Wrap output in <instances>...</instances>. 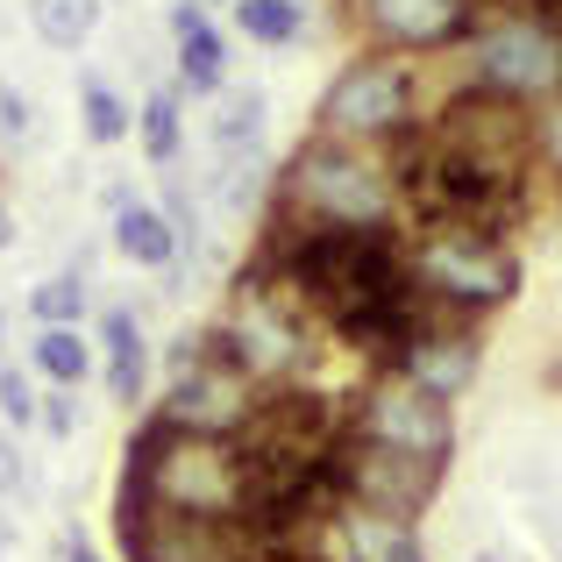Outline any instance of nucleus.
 <instances>
[{"instance_id":"1","label":"nucleus","mask_w":562,"mask_h":562,"mask_svg":"<svg viewBox=\"0 0 562 562\" xmlns=\"http://www.w3.org/2000/svg\"><path fill=\"white\" fill-rule=\"evenodd\" d=\"M271 214L278 221H321V228H406L392 150L306 136L271 179Z\"/></svg>"},{"instance_id":"2","label":"nucleus","mask_w":562,"mask_h":562,"mask_svg":"<svg viewBox=\"0 0 562 562\" xmlns=\"http://www.w3.org/2000/svg\"><path fill=\"white\" fill-rule=\"evenodd\" d=\"M122 484L143 492L150 506L179 513V520H206V527H243L249 506V463L243 441H214V435H179L165 420H143L128 441Z\"/></svg>"},{"instance_id":"3","label":"nucleus","mask_w":562,"mask_h":562,"mask_svg":"<svg viewBox=\"0 0 562 562\" xmlns=\"http://www.w3.org/2000/svg\"><path fill=\"white\" fill-rule=\"evenodd\" d=\"M398 249H406V278L435 314L456 321H484L498 306L520 300V249L513 235H477V228H441V221H406L398 228Z\"/></svg>"},{"instance_id":"4","label":"nucleus","mask_w":562,"mask_h":562,"mask_svg":"<svg viewBox=\"0 0 562 562\" xmlns=\"http://www.w3.org/2000/svg\"><path fill=\"white\" fill-rule=\"evenodd\" d=\"M228 363L263 392H285V384H306L321 371V328L300 300H292L278 278H263L257 263H243L228 285V306L214 321Z\"/></svg>"},{"instance_id":"5","label":"nucleus","mask_w":562,"mask_h":562,"mask_svg":"<svg viewBox=\"0 0 562 562\" xmlns=\"http://www.w3.org/2000/svg\"><path fill=\"white\" fill-rule=\"evenodd\" d=\"M263 413V384H249L228 363L214 321L186 328L165 342V384H157V413L150 420L179 427V435H214V441H243L249 420Z\"/></svg>"},{"instance_id":"6","label":"nucleus","mask_w":562,"mask_h":562,"mask_svg":"<svg viewBox=\"0 0 562 562\" xmlns=\"http://www.w3.org/2000/svg\"><path fill=\"white\" fill-rule=\"evenodd\" d=\"M420 122H427V108H420V71H413V57L363 50V43L314 100V136L363 143V150H398Z\"/></svg>"},{"instance_id":"7","label":"nucleus","mask_w":562,"mask_h":562,"mask_svg":"<svg viewBox=\"0 0 562 562\" xmlns=\"http://www.w3.org/2000/svg\"><path fill=\"white\" fill-rule=\"evenodd\" d=\"M463 79L492 86L520 108H541L549 93H562V36L541 14H527L520 0H498L463 36Z\"/></svg>"},{"instance_id":"8","label":"nucleus","mask_w":562,"mask_h":562,"mask_svg":"<svg viewBox=\"0 0 562 562\" xmlns=\"http://www.w3.org/2000/svg\"><path fill=\"white\" fill-rule=\"evenodd\" d=\"M342 435L371 441V449L449 463L456 456V406L435 398V392H420V384L398 378V371H371L357 392L342 398Z\"/></svg>"},{"instance_id":"9","label":"nucleus","mask_w":562,"mask_h":562,"mask_svg":"<svg viewBox=\"0 0 562 562\" xmlns=\"http://www.w3.org/2000/svg\"><path fill=\"white\" fill-rule=\"evenodd\" d=\"M114 541L122 562H249L257 541L243 527H206V520H179V513L150 506L143 492H114Z\"/></svg>"},{"instance_id":"10","label":"nucleus","mask_w":562,"mask_h":562,"mask_svg":"<svg viewBox=\"0 0 562 562\" xmlns=\"http://www.w3.org/2000/svg\"><path fill=\"white\" fill-rule=\"evenodd\" d=\"M484 8H492V0H342V14H349L363 50H392V57L463 50V36L477 29Z\"/></svg>"},{"instance_id":"11","label":"nucleus","mask_w":562,"mask_h":562,"mask_svg":"<svg viewBox=\"0 0 562 562\" xmlns=\"http://www.w3.org/2000/svg\"><path fill=\"white\" fill-rule=\"evenodd\" d=\"M335 477H342V498L378 513H398V520H420L441 498V477L449 463H427V456H398V449H371V441L342 435L335 441Z\"/></svg>"},{"instance_id":"12","label":"nucleus","mask_w":562,"mask_h":562,"mask_svg":"<svg viewBox=\"0 0 562 562\" xmlns=\"http://www.w3.org/2000/svg\"><path fill=\"white\" fill-rule=\"evenodd\" d=\"M384 371H398V378H413L420 392H435V398H463L470 384H477L484 371V342H477V321H456V314H435L427 306L420 314V328L406 335V349H398Z\"/></svg>"},{"instance_id":"13","label":"nucleus","mask_w":562,"mask_h":562,"mask_svg":"<svg viewBox=\"0 0 562 562\" xmlns=\"http://www.w3.org/2000/svg\"><path fill=\"white\" fill-rule=\"evenodd\" d=\"M306 549H321L328 562H427L420 520L357 506V498H335V506L321 513V527L306 535Z\"/></svg>"},{"instance_id":"14","label":"nucleus","mask_w":562,"mask_h":562,"mask_svg":"<svg viewBox=\"0 0 562 562\" xmlns=\"http://www.w3.org/2000/svg\"><path fill=\"white\" fill-rule=\"evenodd\" d=\"M271 143H243V150H206V171H200V206L206 214H228L243 228H257L271 214Z\"/></svg>"},{"instance_id":"15","label":"nucleus","mask_w":562,"mask_h":562,"mask_svg":"<svg viewBox=\"0 0 562 562\" xmlns=\"http://www.w3.org/2000/svg\"><path fill=\"white\" fill-rule=\"evenodd\" d=\"M157 384V342L136 306H100V392L136 413Z\"/></svg>"},{"instance_id":"16","label":"nucleus","mask_w":562,"mask_h":562,"mask_svg":"<svg viewBox=\"0 0 562 562\" xmlns=\"http://www.w3.org/2000/svg\"><path fill=\"white\" fill-rule=\"evenodd\" d=\"M108 243H114V257H122V263H136V271H150V278H165L171 263L186 257L179 228L165 221V206H157V200H128L122 214H108Z\"/></svg>"},{"instance_id":"17","label":"nucleus","mask_w":562,"mask_h":562,"mask_svg":"<svg viewBox=\"0 0 562 562\" xmlns=\"http://www.w3.org/2000/svg\"><path fill=\"white\" fill-rule=\"evenodd\" d=\"M93 342H86V328H36V342H29V378H43V392H79L86 378H93Z\"/></svg>"},{"instance_id":"18","label":"nucleus","mask_w":562,"mask_h":562,"mask_svg":"<svg viewBox=\"0 0 562 562\" xmlns=\"http://www.w3.org/2000/svg\"><path fill=\"white\" fill-rule=\"evenodd\" d=\"M179 100H214L221 86H228V29L206 14L200 29H186L179 36Z\"/></svg>"},{"instance_id":"19","label":"nucleus","mask_w":562,"mask_h":562,"mask_svg":"<svg viewBox=\"0 0 562 562\" xmlns=\"http://www.w3.org/2000/svg\"><path fill=\"white\" fill-rule=\"evenodd\" d=\"M128 136L143 143L150 171H179V157H186V100H179V86H150V100L136 108V128H128Z\"/></svg>"},{"instance_id":"20","label":"nucleus","mask_w":562,"mask_h":562,"mask_svg":"<svg viewBox=\"0 0 562 562\" xmlns=\"http://www.w3.org/2000/svg\"><path fill=\"white\" fill-rule=\"evenodd\" d=\"M263 114H271V100H263V86H221L214 100H206V150H243V143H263Z\"/></svg>"},{"instance_id":"21","label":"nucleus","mask_w":562,"mask_h":562,"mask_svg":"<svg viewBox=\"0 0 562 562\" xmlns=\"http://www.w3.org/2000/svg\"><path fill=\"white\" fill-rule=\"evenodd\" d=\"M128 128H136V108L122 100V86L86 71L79 79V136L93 143V150H114V143H128Z\"/></svg>"},{"instance_id":"22","label":"nucleus","mask_w":562,"mask_h":562,"mask_svg":"<svg viewBox=\"0 0 562 562\" xmlns=\"http://www.w3.org/2000/svg\"><path fill=\"white\" fill-rule=\"evenodd\" d=\"M235 8V36L257 50H292L306 43V0H228Z\"/></svg>"},{"instance_id":"23","label":"nucleus","mask_w":562,"mask_h":562,"mask_svg":"<svg viewBox=\"0 0 562 562\" xmlns=\"http://www.w3.org/2000/svg\"><path fill=\"white\" fill-rule=\"evenodd\" d=\"M86 314H93L86 271H50V278L29 285V321H36V328H86Z\"/></svg>"},{"instance_id":"24","label":"nucleus","mask_w":562,"mask_h":562,"mask_svg":"<svg viewBox=\"0 0 562 562\" xmlns=\"http://www.w3.org/2000/svg\"><path fill=\"white\" fill-rule=\"evenodd\" d=\"M22 14L50 50H86L93 29H100V0H29Z\"/></svg>"},{"instance_id":"25","label":"nucleus","mask_w":562,"mask_h":562,"mask_svg":"<svg viewBox=\"0 0 562 562\" xmlns=\"http://www.w3.org/2000/svg\"><path fill=\"white\" fill-rule=\"evenodd\" d=\"M36 413H43V392H36V378H29V363H0V427H8V435H29Z\"/></svg>"},{"instance_id":"26","label":"nucleus","mask_w":562,"mask_h":562,"mask_svg":"<svg viewBox=\"0 0 562 562\" xmlns=\"http://www.w3.org/2000/svg\"><path fill=\"white\" fill-rule=\"evenodd\" d=\"M535 179H549L562 192V93L535 108Z\"/></svg>"},{"instance_id":"27","label":"nucleus","mask_w":562,"mask_h":562,"mask_svg":"<svg viewBox=\"0 0 562 562\" xmlns=\"http://www.w3.org/2000/svg\"><path fill=\"white\" fill-rule=\"evenodd\" d=\"M29 136H36V108H29V100L14 93L8 79H0V157L29 150Z\"/></svg>"},{"instance_id":"28","label":"nucleus","mask_w":562,"mask_h":562,"mask_svg":"<svg viewBox=\"0 0 562 562\" xmlns=\"http://www.w3.org/2000/svg\"><path fill=\"white\" fill-rule=\"evenodd\" d=\"M36 427L43 435H57V441H71L86 427V406H79V392H43V413H36Z\"/></svg>"},{"instance_id":"29","label":"nucleus","mask_w":562,"mask_h":562,"mask_svg":"<svg viewBox=\"0 0 562 562\" xmlns=\"http://www.w3.org/2000/svg\"><path fill=\"white\" fill-rule=\"evenodd\" d=\"M8 492H29V463H22V449H14V435L0 427V498Z\"/></svg>"},{"instance_id":"30","label":"nucleus","mask_w":562,"mask_h":562,"mask_svg":"<svg viewBox=\"0 0 562 562\" xmlns=\"http://www.w3.org/2000/svg\"><path fill=\"white\" fill-rule=\"evenodd\" d=\"M57 562H108V555H100V549H93V541H86V535H79V527H71V535H65V541H57Z\"/></svg>"},{"instance_id":"31","label":"nucleus","mask_w":562,"mask_h":562,"mask_svg":"<svg viewBox=\"0 0 562 562\" xmlns=\"http://www.w3.org/2000/svg\"><path fill=\"white\" fill-rule=\"evenodd\" d=\"M520 8H527V14H541V22H549L555 36H562V0H520Z\"/></svg>"},{"instance_id":"32","label":"nucleus","mask_w":562,"mask_h":562,"mask_svg":"<svg viewBox=\"0 0 562 562\" xmlns=\"http://www.w3.org/2000/svg\"><path fill=\"white\" fill-rule=\"evenodd\" d=\"M128 200H136V192H128L122 179H114V186H100V206H108V214H122V206H128Z\"/></svg>"},{"instance_id":"33","label":"nucleus","mask_w":562,"mask_h":562,"mask_svg":"<svg viewBox=\"0 0 562 562\" xmlns=\"http://www.w3.org/2000/svg\"><path fill=\"white\" fill-rule=\"evenodd\" d=\"M14 235H22V228H14V206L0 200V249H14Z\"/></svg>"},{"instance_id":"34","label":"nucleus","mask_w":562,"mask_h":562,"mask_svg":"<svg viewBox=\"0 0 562 562\" xmlns=\"http://www.w3.org/2000/svg\"><path fill=\"white\" fill-rule=\"evenodd\" d=\"M470 562H527V555H520V549H477Z\"/></svg>"},{"instance_id":"35","label":"nucleus","mask_w":562,"mask_h":562,"mask_svg":"<svg viewBox=\"0 0 562 562\" xmlns=\"http://www.w3.org/2000/svg\"><path fill=\"white\" fill-rule=\"evenodd\" d=\"M0 342H8V306H0Z\"/></svg>"}]
</instances>
